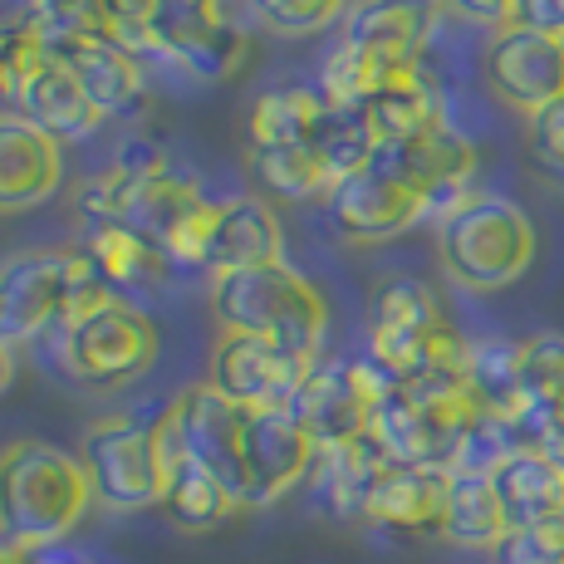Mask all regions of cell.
<instances>
[{"mask_svg":"<svg viewBox=\"0 0 564 564\" xmlns=\"http://www.w3.org/2000/svg\"><path fill=\"white\" fill-rule=\"evenodd\" d=\"M354 0H246V10L270 30V35H319V30H334L344 20Z\"/></svg>","mask_w":564,"mask_h":564,"instance_id":"37","label":"cell"},{"mask_svg":"<svg viewBox=\"0 0 564 564\" xmlns=\"http://www.w3.org/2000/svg\"><path fill=\"white\" fill-rule=\"evenodd\" d=\"M74 212L84 226L123 221L138 236L158 246L172 260V270L206 265V246H212L221 202L206 197L202 182L177 172L167 153L153 143H128L99 177H89L74 192Z\"/></svg>","mask_w":564,"mask_h":564,"instance_id":"1","label":"cell"},{"mask_svg":"<svg viewBox=\"0 0 564 564\" xmlns=\"http://www.w3.org/2000/svg\"><path fill=\"white\" fill-rule=\"evenodd\" d=\"M310 148H314V158L324 162V172L334 177V187H339L344 177H354V172H364L368 162H373L378 138H373V123H368L364 108L324 104L319 123H314V133H310Z\"/></svg>","mask_w":564,"mask_h":564,"instance_id":"31","label":"cell"},{"mask_svg":"<svg viewBox=\"0 0 564 564\" xmlns=\"http://www.w3.org/2000/svg\"><path fill=\"white\" fill-rule=\"evenodd\" d=\"M10 113H20L25 123H35L40 133H50L59 148L84 143V138H89L94 128L104 123L99 108L84 99V89L74 84V74L64 69V64L54 59V54H50L45 64H40L35 74H30V84L15 94Z\"/></svg>","mask_w":564,"mask_h":564,"instance_id":"23","label":"cell"},{"mask_svg":"<svg viewBox=\"0 0 564 564\" xmlns=\"http://www.w3.org/2000/svg\"><path fill=\"white\" fill-rule=\"evenodd\" d=\"M466 388L481 403V412L511 417L520 408V339H471L466 354Z\"/></svg>","mask_w":564,"mask_h":564,"instance_id":"34","label":"cell"},{"mask_svg":"<svg viewBox=\"0 0 564 564\" xmlns=\"http://www.w3.org/2000/svg\"><path fill=\"white\" fill-rule=\"evenodd\" d=\"M319 84H270L256 94L251 113H246V143L251 148H285V143H310L314 123L324 113Z\"/></svg>","mask_w":564,"mask_h":564,"instance_id":"28","label":"cell"},{"mask_svg":"<svg viewBox=\"0 0 564 564\" xmlns=\"http://www.w3.org/2000/svg\"><path fill=\"white\" fill-rule=\"evenodd\" d=\"M40 344H45L54 373H64L69 383L99 388V393L138 383L158 364V324L148 319V310L123 305L113 295L54 324Z\"/></svg>","mask_w":564,"mask_h":564,"instance_id":"7","label":"cell"},{"mask_svg":"<svg viewBox=\"0 0 564 564\" xmlns=\"http://www.w3.org/2000/svg\"><path fill=\"white\" fill-rule=\"evenodd\" d=\"M525 128H530V153H535V162L550 172V177L564 182V99L540 108V113H530Z\"/></svg>","mask_w":564,"mask_h":564,"instance_id":"41","label":"cell"},{"mask_svg":"<svg viewBox=\"0 0 564 564\" xmlns=\"http://www.w3.org/2000/svg\"><path fill=\"white\" fill-rule=\"evenodd\" d=\"M511 25H520V30H540V35L564 40V0H516Z\"/></svg>","mask_w":564,"mask_h":564,"instance_id":"43","label":"cell"},{"mask_svg":"<svg viewBox=\"0 0 564 564\" xmlns=\"http://www.w3.org/2000/svg\"><path fill=\"white\" fill-rule=\"evenodd\" d=\"M520 403L564 408V334H530L520 339Z\"/></svg>","mask_w":564,"mask_h":564,"instance_id":"36","label":"cell"},{"mask_svg":"<svg viewBox=\"0 0 564 564\" xmlns=\"http://www.w3.org/2000/svg\"><path fill=\"white\" fill-rule=\"evenodd\" d=\"M162 412V408H158ZM158 412H118L84 432L79 462L89 471L94 501L108 511H153L162 506V457H158Z\"/></svg>","mask_w":564,"mask_h":564,"instance_id":"10","label":"cell"},{"mask_svg":"<svg viewBox=\"0 0 564 564\" xmlns=\"http://www.w3.org/2000/svg\"><path fill=\"white\" fill-rule=\"evenodd\" d=\"M270 260H285V236H280L275 212L260 197L221 202V216H216V231H212V246H206L202 270L226 275V270L270 265Z\"/></svg>","mask_w":564,"mask_h":564,"instance_id":"25","label":"cell"},{"mask_svg":"<svg viewBox=\"0 0 564 564\" xmlns=\"http://www.w3.org/2000/svg\"><path fill=\"white\" fill-rule=\"evenodd\" d=\"M20 20L35 30L50 54L89 45V40H113L104 0H20Z\"/></svg>","mask_w":564,"mask_h":564,"instance_id":"33","label":"cell"},{"mask_svg":"<svg viewBox=\"0 0 564 564\" xmlns=\"http://www.w3.org/2000/svg\"><path fill=\"white\" fill-rule=\"evenodd\" d=\"M373 162L383 172H393L398 182H408V187L427 202V221L432 226L471 197L476 143L452 123H442L437 133L412 138V143H378Z\"/></svg>","mask_w":564,"mask_h":564,"instance_id":"13","label":"cell"},{"mask_svg":"<svg viewBox=\"0 0 564 564\" xmlns=\"http://www.w3.org/2000/svg\"><path fill=\"white\" fill-rule=\"evenodd\" d=\"M398 388L393 373H383L373 359H314L310 378L300 383L295 403L285 412L310 432L314 447H339L368 432L378 403Z\"/></svg>","mask_w":564,"mask_h":564,"instance_id":"11","label":"cell"},{"mask_svg":"<svg viewBox=\"0 0 564 564\" xmlns=\"http://www.w3.org/2000/svg\"><path fill=\"white\" fill-rule=\"evenodd\" d=\"M25 564H113V560H104V555H94V550H79V545H45V550H30V560Z\"/></svg>","mask_w":564,"mask_h":564,"instance_id":"44","label":"cell"},{"mask_svg":"<svg viewBox=\"0 0 564 564\" xmlns=\"http://www.w3.org/2000/svg\"><path fill=\"white\" fill-rule=\"evenodd\" d=\"M246 162H251V177L280 202H329L334 192V177L324 172V162L314 158L310 143L246 148Z\"/></svg>","mask_w":564,"mask_h":564,"instance_id":"30","label":"cell"},{"mask_svg":"<svg viewBox=\"0 0 564 564\" xmlns=\"http://www.w3.org/2000/svg\"><path fill=\"white\" fill-rule=\"evenodd\" d=\"M79 251L89 256L94 275L104 280V290L123 305H138L143 310L153 295L167 290V275H172V260L158 251L148 236H138L133 226L123 221H104V226H84V241Z\"/></svg>","mask_w":564,"mask_h":564,"instance_id":"19","label":"cell"},{"mask_svg":"<svg viewBox=\"0 0 564 564\" xmlns=\"http://www.w3.org/2000/svg\"><path fill=\"white\" fill-rule=\"evenodd\" d=\"M491 564H564V520L540 525H511L491 550Z\"/></svg>","mask_w":564,"mask_h":564,"instance_id":"39","label":"cell"},{"mask_svg":"<svg viewBox=\"0 0 564 564\" xmlns=\"http://www.w3.org/2000/svg\"><path fill=\"white\" fill-rule=\"evenodd\" d=\"M108 300L79 246H40L0 260V344H40L54 324Z\"/></svg>","mask_w":564,"mask_h":564,"instance_id":"6","label":"cell"},{"mask_svg":"<svg viewBox=\"0 0 564 564\" xmlns=\"http://www.w3.org/2000/svg\"><path fill=\"white\" fill-rule=\"evenodd\" d=\"M54 59L74 74V84L84 89V99L99 108V118H118L128 108H138V99L148 89L143 59L128 54L123 45H113V40H89V45L59 50Z\"/></svg>","mask_w":564,"mask_h":564,"instance_id":"24","label":"cell"},{"mask_svg":"<svg viewBox=\"0 0 564 564\" xmlns=\"http://www.w3.org/2000/svg\"><path fill=\"white\" fill-rule=\"evenodd\" d=\"M506 530H511V520H506V506L496 496L491 476H452L447 516H442L437 535L457 550H486L491 555L506 540Z\"/></svg>","mask_w":564,"mask_h":564,"instance_id":"29","label":"cell"},{"mask_svg":"<svg viewBox=\"0 0 564 564\" xmlns=\"http://www.w3.org/2000/svg\"><path fill=\"white\" fill-rule=\"evenodd\" d=\"M447 15H457L466 20V25H481V30H506L511 25V15H516V0H437Z\"/></svg>","mask_w":564,"mask_h":564,"instance_id":"42","label":"cell"},{"mask_svg":"<svg viewBox=\"0 0 564 564\" xmlns=\"http://www.w3.org/2000/svg\"><path fill=\"white\" fill-rule=\"evenodd\" d=\"M319 447L290 412H246V511L285 501L310 481Z\"/></svg>","mask_w":564,"mask_h":564,"instance_id":"17","label":"cell"},{"mask_svg":"<svg viewBox=\"0 0 564 564\" xmlns=\"http://www.w3.org/2000/svg\"><path fill=\"white\" fill-rule=\"evenodd\" d=\"M364 113L373 123L378 143H412V138L437 133L447 123V89L432 74V64H422L417 74H408V79L388 84L383 94H373L364 104Z\"/></svg>","mask_w":564,"mask_h":564,"instance_id":"26","label":"cell"},{"mask_svg":"<svg viewBox=\"0 0 564 564\" xmlns=\"http://www.w3.org/2000/svg\"><path fill=\"white\" fill-rule=\"evenodd\" d=\"M162 511H167V520L177 530H216L226 516L241 511V501H236L212 471H202V466L187 457L167 476V486H162Z\"/></svg>","mask_w":564,"mask_h":564,"instance_id":"32","label":"cell"},{"mask_svg":"<svg viewBox=\"0 0 564 564\" xmlns=\"http://www.w3.org/2000/svg\"><path fill=\"white\" fill-rule=\"evenodd\" d=\"M305 354H290L270 339H251V334H226L212 354V373L206 383L221 398H231L246 412H285L295 403L300 383L310 378Z\"/></svg>","mask_w":564,"mask_h":564,"instance_id":"14","label":"cell"},{"mask_svg":"<svg viewBox=\"0 0 564 564\" xmlns=\"http://www.w3.org/2000/svg\"><path fill=\"white\" fill-rule=\"evenodd\" d=\"M329 212V226L354 246H378V241H393V236L412 231V226L427 221V202L398 182L393 172H383L378 162H368L364 172L344 177L339 187L329 192L324 202Z\"/></svg>","mask_w":564,"mask_h":564,"instance_id":"16","label":"cell"},{"mask_svg":"<svg viewBox=\"0 0 564 564\" xmlns=\"http://www.w3.org/2000/svg\"><path fill=\"white\" fill-rule=\"evenodd\" d=\"M516 452H525L516 422L501 417V412H481L471 422V432L462 437L457 457H452V476H496Z\"/></svg>","mask_w":564,"mask_h":564,"instance_id":"35","label":"cell"},{"mask_svg":"<svg viewBox=\"0 0 564 564\" xmlns=\"http://www.w3.org/2000/svg\"><path fill=\"white\" fill-rule=\"evenodd\" d=\"M481 417V403L466 388V373H422L398 383L378 403L368 432L393 466H442L452 471L462 437Z\"/></svg>","mask_w":564,"mask_h":564,"instance_id":"9","label":"cell"},{"mask_svg":"<svg viewBox=\"0 0 564 564\" xmlns=\"http://www.w3.org/2000/svg\"><path fill=\"white\" fill-rule=\"evenodd\" d=\"M50 59V50L40 45V35L25 25V20H10L0 25V99L15 104V94L30 84V74Z\"/></svg>","mask_w":564,"mask_h":564,"instance_id":"38","label":"cell"},{"mask_svg":"<svg viewBox=\"0 0 564 564\" xmlns=\"http://www.w3.org/2000/svg\"><path fill=\"white\" fill-rule=\"evenodd\" d=\"M172 403H177V417H182L187 457L197 462L202 471H212L246 511V408L221 398L212 383L187 388V393H177Z\"/></svg>","mask_w":564,"mask_h":564,"instance_id":"18","label":"cell"},{"mask_svg":"<svg viewBox=\"0 0 564 564\" xmlns=\"http://www.w3.org/2000/svg\"><path fill=\"white\" fill-rule=\"evenodd\" d=\"M30 560V550H20L15 540L6 535V530H0V564H25Z\"/></svg>","mask_w":564,"mask_h":564,"instance_id":"45","label":"cell"},{"mask_svg":"<svg viewBox=\"0 0 564 564\" xmlns=\"http://www.w3.org/2000/svg\"><path fill=\"white\" fill-rule=\"evenodd\" d=\"M481 74L496 99L530 118L555 99H564V40L506 25L486 40Z\"/></svg>","mask_w":564,"mask_h":564,"instance_id":"15","label":"cell"},{"mask_svg":"<svg viewBox=\"0 0 564 564\" xmlns=\"http://www.w3.org/2000/svg\"><path fill=\"white\" fill-rule=\"evenodd\" d=\"M447 491L452 471L442 466H388L383 481L373 486L368 516L378 530L393 535H437L442 516H447Z\"/></svg>","mask_w":564,"mask_h":564,"instance_id":"21","label":"cell"},{"mask_svg":"<svg viewBox=\"0 0 564 564\" xmlns=\"http://www.w3.org/2000/svg\"><path fill=\"white\" fill-rule=\"evenodd\" d=\"M388 466L393 462L378 447L373 432H364V437H354V442H339V447H319V462H314V471H310L314 501L334 520H364L368 501H373V486L383 481Z\"/></svg>","mask_w":564,"mask_h":564,"instance_id":"22","label":"cell"},{"mask_svg":"<svg viewBox=\"0 0 564 564\" xmlns=\"http://www.w3.org/2000/svg\"><path fill=\"white\" fill-rule=\"evenodd\" d=\"M212 310L226 334L270 339L305 359H319L324 334H329V305H324L319 285L290 260L212 275Z\"/></svg>","mask_w":564,"mask_h":564,"instance_id":"3","label":"cell"},{"mask_svg":"<svg viewBox=\"0 0 564 564\" xmlns=\"http://www.w3.org/2000/svg\"><path fill=\"white\" fill-rule=\"evenodd\" d=\"M471 339L447 319L437 290L417 275H388L368 295V359L398 383L422 373H466Z\"/></svg>","mask_w":564,"mask_h":564,"instance_id":"5","label":"cell"},{"mask_svg":"<svg viewBox=\"0 0 564 564\" xmlns=\"http://www.w3.org/2000/svg\"><path fill=\"white\" fill-rule=\"evenodd\" d=\"M246 30L236 25L231 0H158L153 15V59L187 69L192 79H226L241 69Z\"/></svg>","mask_w":564,"mask_h":564,"instance_id":"12","label":"cell"},{"mask_svg":"<svg viewBox=\"0 0 564 564\" xmlns=\"http://www.w3.org/2000/svg\"><path fill=\"white\" fill-rule=\"evenodd\" d=\"M491 486H496V496H501L511 525L564 520V466L540 457V452H516V457L491 476Z\"/></svg>","mask_w":564,"mask_h":564,"instance_id":"27","label":"cell"},{"mask_svg":"<svg viewBox=\"0 0 564 564\" xmlns=\"http://www.w3.org/2000/svg\"><path fill=\"white\" fill-rule=\"evenodd\" d=\"M437 0H354L339 20V40L324 54L319 94L329 104L364 108L388 84L427 64L437 45Z\"/></svg>","mask_w":564,"mask_h":564,"instance_id":"2","label":"cell"},{"mask_svg":"<svg viewBox=\"0 0 564 564\" xmlns=\"http://www.w3.org/2000/svg\"><path fill=\"white\" fill-rule=\"evenodd\" d=\"M89 471L64 447L25 437L0 452V530L20 550L64 545L89 511Z\"/></svg>","mask_w":564,"mask_h":564,"instance_id":"4","label":"cell"},{"mask_svg":"<svg viewBox=\"0 0 564 564\" xmlns=\"http://www.w3.org/2000/svg\"><path fill=\"white\" fill-rule=\"evenodd\" d=\"M64 182V148L20 113H0V216L50 202Z\"/></svg>","mask_w":564,"mask_h":564,"instance_id":"20","label":"cell"},{"mask_svg":"<svg viewBox=\"0 0 564 564\" xmlns=\"http://www.w3.org/2000/svg\"><path fill=\"white\" fill-rule=\"evenodd\" d=\"M108 30H113V45H123L138 59H153V15L158 0H104Z\"/></svg>","mask_w":564,"mask_h":564,"instance_id":"40","label":"cell"},{"mask_svg":"<svg viewBox=\"0 0 564 564\" xmlns=\"http://www.w3.org/2000/svg\"><path fill=\"white\" fill-rule=\"evenodd\" d=\"M535 221L525 206L496 192H471L457 212L437 221V260L462 290L491 295L516 285L535 260Z\"/></svg>","mask_w":564,"mask_h":564,"instance_id":"8","label":"cell"},{"mask_svg":"<svg viewBox=\"0 0 564 564\" xmlns=\"http://www.w3.org/2000/svg\"><path fill=\"white\" fill-rule=\"evenodd\" d=\"M10 383H15V349H6V344H0V393H6Z\"/></svg>","mask_w":564,"mask_h":564,"instance_id":"46","label":"cell"}]
</instances>
